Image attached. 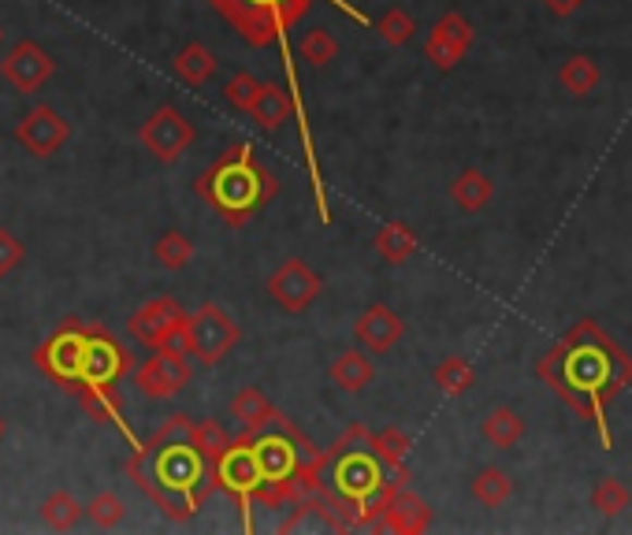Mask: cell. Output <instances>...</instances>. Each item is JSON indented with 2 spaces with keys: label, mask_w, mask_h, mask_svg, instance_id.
Here are the masks:
<instances>
[{
  "label": "cell",
  "mask_w": 632,
  "mask_h": 535,
  "mask_svg": "<svg viewBox=\"0 0 632 535\" xmlns=\"http://www.w3.org/2000/svg\"><path fill=\"white\" fill-rule=\"evenodd\" d=\"M205 469L209 465H205L202 453L190 447L186 439L146 442V447H134L131 461H126V476L134 479V487H138L171 524H183L197 513L205 491H209Z\"/></svg>",
  "instance_id": "cell-1"
},
{
  "label": "cell",
  "mask_w": 632,
  "mask_h": 535,
  "mask_svg": "<svg viewBox=\"0 0 632 535\" xmlns=\"http://www.w3.org/2000/svg\"><path fill=\"white\" fill-rule=\"evenodd\" d=\"M194 186H197V194L220 212V220L228 227H242L257 208H265L272 202L279 190L276 175L257 165V157H253V149L246 142L231 145L212 168H205L202 175H197Z\"/></svg>",
  "instance_id": "cell-2"
},
{
  "label": "cell",
  "mask_w": 632,
  "mask_h": 535,
  "mask_svg": "<svg viewBox=\"0 0 632 535\" xmlns=\"http://www.w3.org/2000/svg\"><path fill=\"white\" fill-rule=\"evenodd\" d=\"M212 8L246 38V45L265 49V45H272L276 38H283L302 15H309L313 0H212ZM339 8H347V4H339Z\"/></svg>",
  "instance_id": "cell-3"
},
{
  "label": "cell",
  "mask_w": 632,
  "mask_h": 535,
  "mask_svg": "<svg viewBox=\"0 0 632 535\" xmlns=\"http://www.w3.org/2000/svg\"><path fill=\"white\" fill-rule=\"evenodd\" d=\"M239 339H242V331H239V324L231 320V313L216 302H205L202 309L186 316L183 339L179 342H183V350L190 357H197L202 365L212 368L239 346Z\"/></svg>",
  "instance_id": "cell-4"
},
{
  "label": "cell",
  "mask_w": 632,
  "mask_h": 535,
  "mask_svg": "<svg viewBox=\"0 0 632 535\" xmlns=\"http://www.w3.org/2000/svg\"><path fill=\"white\" fill-rule=\"evenodd\" d=\"M190 379H194L190 353L179 346V342L149 350V357L134 368V387H138L146 398H153V402H168V398L183 394V387H190Z\"/></svg>",
  "instance_id": "cell-5"
},
{
  "label": "cell",
  "mask_w": 632,
  "mask_h": 535,
  "mask_svg": "<svg viewBox=\"0 0 632 535\" xmlns=\"http://www.w3.org/2000/svg\"><path fill=\"white\" fill-rule=\"evenodd\" d=\"M194 138H197V126L190 123L175 105H160L138 131L142 149H146L157 165H175V160H183V153L194 145Z\"/></svg>",
  "instance_id": "cell-6"
},
{
  "label": "cell",
  "mask_w": 632,
  "mask_h": 535,
  "mask_svg": "<svg viewBox=\"0 0 632 535\" xmlns=\"http://www.w3.org/2000/svg\"><path fill=\"white\" fill-rule=\"evenodd\" d=\"M83 357H86V328H78V324H63V328H57L34 350V365L63 387L83 384Z\"/></svg>",
  "instance_id": "cell-7"
},
{
  "label": "cell",
  "mask_w": 632,
  "mask_h": 535,
  "mask_svg": "<svg viewBox=\"0 0 632 535\" xmlns=\"http://www.w3.org/2000/svg\"><path fill=\"white\" fill-rule=\"evenodd\" d=\"M183 324H186L183 305H179L171 294H160L142 305V309L131 313L126 335H131L134 342H142L146 350H157V346H171V342L183 339ZM179 346H183V342H179Z\"/></svg>",
  "instance_id": "cell-8"
},
{
  "label": "cell",
  "mask_w": 632,
  "mask_h": 535,
  "mask_svg": "<svg viewBox=\"0 0 632 535\" xmlns=\"http://www.w3.org/2000/svg\"><path fill=\"white\" fill-rule=\"evenodd\" d=\"M265 290L287 316H302L316 297H320L324 279H320V271H313V265H305L302 257H287L283 265L268 276Z\"/></svg>",
  "instance_id": "cell-9"
},
{
  "label": "cell",
  "mask_w": 632,
  "mask_h": 535,
  "mask_svg": "<svg viewBox=\"0 0 632 535\" xmlns=\"http://www.w3.org/2000/svg\"><path fill=\"white\" fill-rule=\"evenodd\" d=\"M212 484L239 498L242 510H246V502H250L253 495H257V487L265 484V476H260V465H257V453H253L250 439L231 442V447L212 461Z\"/></svg>",
  "instance_id": "cell-10"
},
{
  "label": "cell",
  "mask_w": 632,
  "mask_h": 535,
  "mask_svg": "<svg viewBox=\"0 0 632 535\" xmlns=\"http://www.w3.org/2000/svg\"><path fill=\"white\" fill-rule=\"evenodd\" d=\"M131 350H123L101 328H86V357H83V384L78 387H116L131 372Z\"/></svg>",
  "instance_id": "cell-11"
},
{
  "label": "cell",
  "mask_w": 632,
  "mask_h": 535,
  "mask_svg": "<svg viewBox=\"0 0 632 535\" xmlns=\"http://www.w3.org/2000/svg\"><path fill=\"white\" fill-rule=\"evenodd\" d=\"M71 138V123L63 120L52 105H38L15 123V142L23 145V153L31 157H57V153L68 145Z\"/></svg>",
  "instance_id": "cell-12"
},
{
  "label": "cell",
  "mask_w": 632,
  "mask_h": 535,
  "mask_svg": "<svg viewBox=\"0 0 632 535\" xmlns=\"http://www.w3.org/2000/svg\"><path fill=\"white\" fill-rule=\"evenodd\" d=\"M52 71H57V60L41 49L38 41H15L12 52L0 60V78L8 86H15L20 94H38V89L49 83Z\"/></svg>",
  "instance_id": "cell-13"
},
{
  "label": "cell",
  "mask_w": 632,
  "mask_h": 535,
  "mask_svg": "<svg viewBox=\"0 0 632 535\" xmlns=\"http://www.w3.org/2000/svg\"><path fill=\"white\" fill-rule=\"evenodd\" d=\"M331 484H336V495H342L347 502H361L373 491L384 487V465L373 458V450L365 453H342V458L331 461Z\"/></svg>",
  "instance_id": "cell-14"
},
{
  "label": "cell",
  "mask_w": 632,
  "mask_h": 535,
  "mask_svg": "<svg viewBox=\"0 0 632 535\" xmlns=\"http://www.w3.org/2000/svg\"><path fill=\"white\" fill-rule=\"evenodd\" d=\"M473 49V23L458 12H447L432 26L428 41H424V57L436 63L439 71H454L465 52Z\"/></svg>",
  "instance_id": "cell-15"
},
{
  "label": "cell",
  "mask_w": 632,
  "mask_h": 535,
  "mask_svg": "<svg viewBox=\"0 0 632 535\" xmlns=\"http://www.w3.org/2000/svg\"><path fill=\"white\" fill-rule=\"evenodd\" d=\"M566 365V384L573 391H618V379H613V365L610 357L599 346H576L569 357L562 361Z\"/></svg>",
  "instance_id": "cell-16"
},
{
  "label": "cell",
  "mask_w": 632,
  "mask_h": 535,
  "mask_svg": "<svg viewBox=\"0 0 632 535\" xmlns=\"http://www.w3.org/2000/svg\"><path fill=\"white\" fill-rule=\"evenodd\" d=\"M402 335H405L402 316L394 309H387V305H379V302L368 305V309L361 313L357 324H354L357 346L368 350L373 357H379V353H391L402 342Z\"/></svg>",
  "instance_id": "cell-17"
},
{
  "label": "cell",
  "mask_w": 632,
  "mask_h": 535,
  "mask_svg": "<svg viewBox=\"0 0 632 535\" xmlns=\"http://www.w3.org/2000/svg\"><path fill=\"white\" fill-rule=\"evenodd\" d=\"M373 458L384 465V479L394 487V491H402L405 484H410V469H405V458H410L413 442L410 435L402 428H394V424H387V428L373 431Z\"/></svg>",
  "instance_id": "cell-18"
},
{
  "label": "cell",
  "mask_w": 632,
  "mask_h": 535,
  "mask_svg": "<svg viewBox=\"0 0 632 535\" xmlns=\"http://www.w3.org/2000/svg\"><path fill=\"white\" fill-rule=\"evenodd\" d=\"M228 413H231V421H239V428L246 435H257V431L272 428L279 410L268 402L260 387H239L228 402Z\"/></svg>",
  "instance_id": "cell-19"
},
{
  "label": "cell",
  "mask_w": 632,
  "mask_h": 535,
  "mask_svg": "<svg viewBox=\"0 0 632 535\" xmlns=\"http://www.w3.org/2000/svg\"><path fill=\"white\" fill-rule=\"evenodd\" d=\"M328 376H331V384L339 387V391H347V394H361V391H368V387L376 384V361H373V353L368 350H342L336 361H331V368H328Z\"/></svg>",
  "instance_id": "cell-20"
},
{
  "label": "cell",
  "mask_w": 632,
  "mask_h": 535,
  "mask_svg": "<svg viewBox=\"0 0 632 535\" xmlns=\"http://www.w3.org/2000/svg\"><path fill=\"white\" fill-rule=\"evenodd\" d=\"M432 524V510L428 502L417 495H410L402 487V491L391 495V502H387L384 510V521H379V528L384 532H399V535H417Z\"/></svg>",
  "instance_id": "cell-21"
},
{
  "label": "cell",
  "mask_w": 632,
  "mask_h": 535,
  "mask_svg": "<svg viewBox=\"0 0 632 535\" xmlns=\"http://www.w3.org/2000/svg\"><path fill=\"white\" fill-rule=\"evenodd\" d=\"M246 115L260 126V131H279V126L294 115V101H291V94L279 89L276 83H260V89L253 94V105H250Z\"/></svg>",
  "instance_id": "cell-22"
},
{
  "label": "cell",
  "mask_w": 632,
  "mask_h": 535,
  "mask_svg": "<svg viewBox=\"0 0 632 535\" xmlns=\"http://www.w3.org/2000/svg\"><path fill=\"white\" fill-rule=\"evenodd\" d=\"M216 68H220V63H216V52L205 49L202 41H186L183 49L175 52V60H171V71H175L179 83L194 86V89L209 83L216 75Z\"/></svg>",
  "instance_id": "cell-23"
},
{
  "label": "cell",
  "mask_w": 632,
  "mask_h": 535,
  "mask_svg": "<svg viewBox=\"0 0 632 535\" xmlns=\"http://www.w3.org/2000/svg\"><path fill=\"white\" fill-rule=\"evenodd\" d=\"M373 246H376L384 265L399 268L413 257V253H417V231H413L410 223H402V220H391V223H384L376 231Z\"/></svg>",
  "instance_id": "cell-24"
},
{
  "label": "cell",
  "mask_w": 632,
  "mask_h": 535,
  "mask_svg": "<svg viewBox=\"0 0 632 535\" xmlns=\"http://www.w3.org/2000/svg\"><path fill=\"white\" fill-rule=\"evenodd\" d=\"M495 197V183L491 175H484L481 168H465L462 175L450 183V202H454L462 212H481L487 202Z\"/></svg>",
  "instance_id": "cell-25"
},
{
  "label": "cell",
  "mask_w": 632,
  "mask_h": 535,
  "mask_svg": "<svg viewBox=\"0 0 632 535\" xmlns=\"http://www.w3.org/2000/svg\"><path fill=\"white\" fill-rule=\"evenodd\" d=\"M481 435L495 450H513L521 439H525V421H521V413L510 410V405H495V410L484 416Z\"/></svg>",
  "instance_id": "cell-26"
},
{
  "label": "cell",
  "mask_w": 632,
  "mask_h": 535,
  "mask_svg": "<svg viewBox=\"0 0 632 535\" xmlns=\"http://www.w3.org/2000/svg\"><path fill=\"white\" fill-rule=\"evenodd\" d=\"M41 521H45V528H52V532H71V528H78V521L86 516V510L78 506V498L71 495V491H52V495H45V502H41Z\"/></svg>",
  "instance_id": "cell-27"
},
{
  "label": "cell",
  "mask_w": 632,
  "mask_h": 535,
  "mask_svg": "<svg viewBox=\"0 0 632 535\" xmlns=\"http://www.w3.org/2000/svg\"><path fill=\"white\" fill-rule=\"evenodd\" d=\"M432 384H436L442 394L458 398V394L473 391L476 372H473V365H469L465 357H442L439 365L432 368Z\"/></svg>",
  "instance_id": "cell-28"
},
{
  "label": "cell",
  "mask_w": 632,
  "mask_h": 535,
  "mask_svg": "<svg viewBox=\"0 0 632 535\" xmlns=\"http://www.w3.org/2000/svg\"><path fill=\"white\" fill-rule=\"evenodd\" d=\"M558 83H562L573 97H588V94H595V86L603 83L599 63H595L592 57H569L562 63V71H558Z\"/></svg>",
  "instance_id": "cell-29"
},
{
  "label": "cell",
  "mask_w": 632,
  "mask_h": 535,
  "mask_svg": "<svg viewBox=\"0 0 632 535\" xmlns=\"http://www.w3.org/2000/svg\"><path fill=\"white\" fill-rule=\"evenodd\" d=\"M510 495H513V479L499 465H487L473 476V498L481 506H487V510H499Z\"/></svg>",
  "instance_id": "cell-30"
},
{
  "label": "cell",
  "mask_w": 632,
  "mask_h": 535,
  "mask_svg": "<svg viewBox=\"0 0 632 535\" xmlns=\"http://www.w3.org/2000/svg\"><path fill=\"white\" fill-rule=\"evenodd\" d=\"M186 442L202 453L205 465H212L223 450L231 447V435L220 428L216 421H190V431H186Z\"/></svg>",
  "instance_id": "cell-31"
},
{
  "label": "cell",
  "mask_w": 632,
  "mask_h": 535,
  "mask_svg": "<svg viewBox=\"0 0 632 535\" xmlns=\"http://www.w3.org/2000/svg\"><path fill=\"white\" fill-rule=\"evenodd\" d=\"M153 257H157V265H165L168 271H183L190 260H194V239L183 231H165L157 242H153Z\"/></svg>",
  "instance_id": "cell-32"
},
{
  "label": "cell",
  "mask_w": 632,
  "mask_h": 535,
  "mask_svg": "<svg viewBox=\"0 0 632 535\" xmlns=\"http://www.w3.org/2000/svg\"><path fill=\"white\" fill-rule=\"evenodd\" d=\"M75 394H78L83 410L94 416V421L120 424V428H123V413H120V402H116L112 387H75Z\"/></svg>",
  "instance_id": "cell-33"
},
{
  "label": "cell",
  "mask_w": 632,
  "mask_h": 535,
  "mask_svg": "<svg viewBox=\"0 0 632 535\" xmlns=\"http://www.w3.org/2000/svg\"><path fill=\"white\" fill-rule=\"evenodd\" d=\"M629 502H632V495H629V487L621 484L618 476H603L599 484H595V491H592V510L603 513V516L625 513Z\"/></svg>",
  "instance_id": "cell-34"
},
{
  "label": "cell",
  "mask_w": 632,
  "mask_h": 535,
  "mask_svg": "<svg viewBox=\"0 0 632 535\" xmlns=\"http://www.w3.org/2000/svg\"><path fill=\"white\" fill-rule=\"evenodd\" d=\"M86 516H89V524L94 528H101V532H112V528H120L123 524V498L116 495V491H101V495H94L89 498V506H83Z\"/></svg>",
  "instance_id": "cell-35"
},
{
  "label": "cell",
  "mask_w": 632,
  "mask_h": 535,
  "mask_svg": "<svg viewBox=\"0 0 632 535\" xmlns=\"http://www.w3.org/2000/svg\"><path fill=\"white\" fill-rule=\"evenodd\" d=\"M376 34L384 38L387 45H410L413 34H417V23H413V15L405 12V8H387L384 15L376 20Z\"/></svg>",
  "instance_id": "cell-36"
},
{
  "label": "cell",
  "mask_w": 632,
  "mask_h": 535,
  "mask_svg": "<svg viewBox=\"0 0 632 535\" xmlns=\"http://www.w3.org/2000/svg\"><path fill=\"white\" fill-rule=\"evenodd\" d=\"M336 57H339V41L328 26H313V31L302 38V60L309 63V68H328Z\"/></svg>",
  "instance_id": "cell-37"
},
{
  "label": "cell",
  "mask_w": 632,
  "mask_h": 535,
  "mask_svg": "<svg viewBox=\"0 0 632 535\" xmlns=\"http://www.w3.org/2000/svg\"><path fill=\"white\" fill-rule=\"evenodd\" d=\"M260 89L257 78L250 75V71H239V75L228 78V86H223V101H228L234 112H250L253 105V94Z\"/></svg>",
  "instance_id": "cell-38"
},
{
  "label": "cell",
  "mask_w": 632,
  "mask_h": 535,
  "mask_svg": "<svg viewBox=\"0 0 632 535\" xmlns=\"http://www.w3.org/2000/svg\"><path fill=\"white\" fill-rule=\"evenodd\" d=\"M368 447H373V431H368L365 424H350V428L331 442V450H324V453H328V461H336L342 453H365Z\"/></svg>",
  "instance_id": "cell-39"
},
{
  "label": "cell",
  "mask_w": 632,
  "mask_h": 535,
  "mask_svg": "<svg viewBox=\"0 0 632 535\" xmlns=\"http://www.w3.org/2000/svg\"><path fill=\"white\" fill-rule=\"evenodd\" d=\"M26 260V246L20 239H15L8 227H0V279L4 276H12L15 268H20Z\"/></svg>",
  "instance_id": "cell-40"
},
{
  "label": "cell",
  "mask_w": 632,
  "mask_h": 535,
  "mask_svg": "<svg viewBox=\"0 0 632 535\" xmlns=\"http://www.w3.org/2000/svg\"><path fill=\"white\" fill-rule=\"evenodd\" d=\"M190 421H194V416H186V413H175V416H168V421L160 424V431L153 435L149 442H175V439H186V431H190Z\"/></svg>",
  "instance_id": "cell-41"
},
{
  "label": "cell",
  "mask_w": 632,
  "mask_h": 535,
  "mask_svg": "<svg viewBox=\"0 0 632 535\" xmlns=\"http://www.w3.org/2000/svg\"><path fill=\"white\" fill-rule=\"evenodd\" d=\"M544 4H547V12L555 15V20H569V15L584 4V0H544Z\"/></svg>",
  "instance_id": "cell-42"
},
{
  "label": "cell",
  "mask_w": 632,
  "mask_h": 535,
  "mask_svg": "<svg viewBox=\"0 0 632 535\" xmlns=\"http://www.w3.org/2000/svg\"><path fill=\"white\" fill-rule=\"evenodd\" d=\"M4 431H8V421H4V413H0V439H4Z\"/></svg>",
  "instance_id": "cell-43"
},
{
  "label": "cell",
  "mask_w": 632,
  "mask_h": 535,
  "mask_svg": "<svg viewBox=\"0 0 632 535\" xmlns=\"http://www.w3.org/2000/svg\"><path fill=\"white\" fill-rule=\"evenodd\" d=\"M0 38H4V34H0Z\"/></svg>",
  "instance_id": "cell-44"
}]
</instances>
